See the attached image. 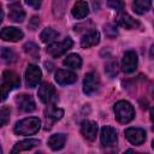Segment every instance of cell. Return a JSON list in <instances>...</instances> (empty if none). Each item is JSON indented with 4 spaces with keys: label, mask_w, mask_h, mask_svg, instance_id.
Listing matches in <instances>:
<instances>
[{
    "label": "cell",
    "mask_w": 154,
    "mask_h": 154,
    "mask_svg": "<svg viewBox=\"0 0 154 154\" xmlns=\"http://www.w3.org/2000/svg\"><path fill=\"white\" fill-rule=\"evenodd\" d=\"M37 95H38L40 100L46 105H54L58 101V94L55 91V88L48 82L42 83L40 85Z\"/></svg>",
    "instance_id": "cell-4"
},
{
    "label": "cell",
    "mask_w": 154,
    "mask_h": 154,
    "mask_svg": "<svg viewBox=\"0 0 154 154\" xmlns=\"http://www.w3.org/2000/svg\"><path fill=\"white\" fill-rule=\"evenodd\" d=\"M101 144L103 147H113L117 144V131L112 126H103L101 129V135H100Z\"/></svg>",
    "instance_id": "cell-8"
},
{
    "label": "cell",
    "mask_w": 154,
    "mask_h": 154,
    "mask_svg": "<svg viewBox=\"0 0 154 154\" xmlns=\"http://www.w3.org/2000/svg\"><path fill=\"white\" fill-rule=\"evenodd\" d=\"M64 116V111L61 108H58V107H54L53 105H49L48 108H46L45 111V117H46V120L51 122V124L53 122H57L59 119H61Z\"/></svg>",
    "instance_id": "cell-19"
},
{
    "label": "cell",
    "mask_w": 154,
    "mask_h": 154,
    "mask_svg": "<svg viewBox=\"0 0 154 154\" xmlns=\"http://www.w3.org/2000/svg\"><path fill=\"white\" fill-rule=\"evenodd\" d=\"M23 48H24V52H25L26 54L31 55L32 58L36 59V58L38 57V47H37L34 42H26Z\"/></svg>",
    "instance_id": "cell-25"
},
{
    "label": "cell",
    "mask_w": 154,
    "mask_h": 154,
    "mask_svg": "<svg viewBox=\"0 0 154 154\" xmlns=\"http://www.w3.org/2000/svg\"><path fill=\"white\" fill-rule=\"evenodd\" d=\"M150 57L152 58H154V45L152 46V48H150Z\"/></svg>",
    "instance_id": "cell-34"
},
{
    "label": "cell",
    "mask_w": 154,
    "mask_h": 154,
    "mask_svg": "<svg viewBox=\"0 0 154 154\" xmlns=\"http://www.w3.org/2000/svg\"><path fill=\"white\" fill-rule=\"evenodd\" d=\"M107 5L118 12L123 11V8H124V1L123 0H107Z\"/></svg>",
    "instance_id": "cell-29"
},
{
    "label": "cell",
    "mask_w": 154,
    "mask_h": 154,
    "mask_svg": "<svg viewBox=\"0 0 154 154\" xmlns=\"http://www.w3.org/2000/svg\"><path fill=\"white\" fill-rule=\"evenodd\" d=\"M24 36L23 31L18 28L14 26H5L1 30V38L4 41H12V42H17L19 40H22Z\"/></svg>",
    "instance_id": "cell-14"
},
{
    "label": "cell",
    "mask_w": 154,
    "mask_h": 154,
    "mask_svg": "<svg viewBox=\"0 0 154 154\" xmlns=\"http://www.w3.org/2000/svg\"><path fill=\"white\" fill-rule=\"evenodd\" d=\"M137 67V54L134 51L125 52L122 60V69L125 73H131Z\"/></svg>",
    "instance_id": "cell-9"
},
{
    "label": "cell",
    "mask_w": 154,
    "mask_h": 154,
    "mask_svg": "<svg viewBox=\"0 0 154 154\" xmlns=\"http://www.w3.org/2000/svg\"><path fill=\"white\" fill-rule=\"evenodd\" d=\"M81 134L87 141H94L97 135V124L93 120H84L81 124Z\"/></svg>",
    "instance_id": "cell-12"
},
{
    "label": "cell",
    "mask_w": 154,
    "mask_h": 154,
    "mask_svg": "<svg viewBox=\"0 0 154 154\" xmlns=\"http://www.w3.org/2000/svg\"><path fill=\"white\" fill-rule=\"evenodd\" d=\"M16 103L24 112H32L36 108V103H35L32 96L31 95H26V94L17 95L16 96Z\"/></svg>",
    "instance_id": "cell-13"
},
{
    "label": "cell",
    "mask_w": 154,
    "mask_h": 154,
    "mask_svg": "<svg viewBox=\"0 0 154 154\" xmlns=\"http://www.w3.org/2000/svg\"><path fill=\"white\" fill-rule=\"evenodd\" d=\"M100 42V34L96 30H93L88 34H85L81 38V46L82 48H89L93 46H96Z\"/></svg>",
    "instance_id": "cell-17"
},
{
    "label": "cell",
    "mask_w": 154,
    "mask_h": 154,
    "mask_svg": "<svg viewBox=\"0 0 154 154\" xmlns=\"http://www.w3.org/2000/svg\"><path fill=\"white\" fill-rule=\"evenodd\" d=\"M63 64L70 69H79L82 66V58L76 53H72L64 59Z\"/></svg>",
    "instance_id": "cell-22"
},
{
    "label": "cell",
    "mask_w": 154,
    "mask_h": 154,
    "mask_svg": "<svg viewBox=\"0 0 154 154\" xmlns=\"http://www.w3.org/2000/svg\"><path fill=\"white\" fill-rule=\"evenodd\" d=\"M152 6V0H135L132 4L134 11L138 14L146 13Z\"/></svg>",
    "instance_id": "cell-23"
},
{
    "label": "cell",
    "mask_w": 154,
    "mask_h": 154,
    "mask_svg": "<svg viewBox=\"0 0 154 154\" xmlns=\"http://www.w3.org/2000/svg\"><path fill=\"white\" fill-rule=\"evenodd\" d=\"M25 2H26V4H28L30 7H32V8L37 10V8L41 6L42 0H25Z\"/></svg>",
    "instance_id": "cell-31"
},
{
    "label": "cell",
    "mask_w": 154,
    "mask_h": 154,
    "mask_svg": "<svg viewBox=\"0 0 154 154\" xmlns=\"http://www.w3.org/2000/svg\"><path fill=\"white\" fill-rule=\"evenodd\" d=\"M55 81L60 85H66V84H72L77 81V76L69 70H58L55 72Z\"/></svg>",
    "instance_id": "cell-15"
},
{
    "label": "cell",
    "mask_w": 154,
    "mask_h": 154,
    "mask_svg": "<svg viewBox=\"0 0 154 154\" xmlns=\"http://www.w3.org/2000/svg\"><path fill=\"white\" fill-rule=\"evenodd\" d=\"M10 120V108L6 106H2L1 111H0V122H1V126L6 125L7 122Z\"/></svg>",
    "instance_id": "cell-27"
},
{
    "label": "cell",
    "mask_w": 154,
    "mask_h": 154,
    "mask_svg": "<svg viewBox=\"0 0 154 154\" xmlns=\"http://www.w3.org/2000/svg\"><path fill=\"white\" fill-rule=\"evenodd\" d=\"M40 128H41V120L36 117H29L17 122L13 130L17 135L28 136V135H35L40 130Z\"/></svg>",
    "instance_id": "cell-1"
},
{
    "label": "cell",
    "mask_w": 154,
    "mask_h": 154,
    "mask_svg": "<svg viewBox=\"0 0 154 154\" xmlns=\"http://www.w3.org/2000/svg\"><path fill=\"white\" fill-rule=\"evenodd\" d=\"M105 71H106V73H107L111 78H113L114 76H117V73H118V65H117V63H114V61L109 63V64L105 67Z\"/></svg>",
    "instance_id": "cell-28"
},
{
    "label": "cell",
    "mask_w": 154,
    "mask_h": 154,
    "mask_svg": "<svg viewBox=\"0 0 154 154\" xmlns=\"http://www.w3.org/2000/svg\"><path fill=\"white\" fill-rule=\"evenodd\" d=\"M116 22L119 26L122 28H125V29H136L140 26V22L136 20L135 18H132L129 13L124 12V11H120L118 12V16L116 18Z\"/></svg>",
    "instance_id": "cell-11"
},
{
    "label": "cell",
    "mask_w": 154,
    "mask_h": 154,
    "mask_svg": "<svg viewBox=\"0 0 154 154\" xmlns=\"http://www.w3.org/2000/svg\"><path fill=\"white\" fill-rule=\"evenodd\" d=\"M20 84L19 76L10 70H6L2 72L1 77V100H5L11 90L18 88Z\"/></svg>",
    "instance_id": "cell-3"
},
{
    "label": "cell",
    "mask_w": 154,
    "mask_h": 154,
    "mask_svg": "<svg viewBox=\"0 0 154 154\" xmlns=\"http://www.w3.org/2000/svg\"><path fill=\"white\" fill-rule=\"evenodd\" d=\"M8 17L12 22L20 23L25 18V12L19 2H13L8 6Z\"/></svg>",
    "instance_id": "cell-16"
},
{
    "label": "cell",
    "mask_w": 154,
    "mask_h": 154,
    "mask_svg": "<svg viewBox=\"0 0 154 154\" xmlns=\"http://www.w3.org/2000/svg\"><path fill=\"white\" fill-rule=\"evenodd\" d=\"M1 58L4 60H6V61H12V60H14L16 54L13 53L12 49H10L7 47H2V49H1Z\"/></svg>",
    "instance_id": "cell-26"
},
{
    "label": "cell",
    "mask_w": 154,
    "mask_h": 154,
    "mask_svg": "<svg viewBox=\"0 0 154 154\" xmlns=\"http://www.w3.org/2000/svg\"><path fill=\"white\" fill-rule=\"evenodd\" d=\"M40 144V141L38 140H24V141H19L14 144V147L12 148L11 153H19V152H23V150H29L36 146Z\"/></svg>",
    "instance_id": "cell-20"
},
{
    "label": "cell",
    "mask_w": 154,
    "mask_h": 154,
    "mask_svg": "<svg viewBox=\"0 0 154 154\" xmlns=\"http://www.w3.org/2000/svg\"><path fill=\"white\" fill-rule=\"evenodd\" d=\"M72 45H73L72 40L70 37H66L60 42H54V43L49 45L47 48V53L54 58H58V57L63 55L64 53H66L72 47Z\"/></svg>",
    "instance_id": "cell-6"
},
{
    "label": "cell",
    "mask_w": 154,
    "mask_h": 154,
    "mask_svg": "<svg viewBox=\"0 0 154 154\" xmlns=\"http://www.w3.org/2000/svg\"><path fill=\"white\" fill-rule=\"evenodd\" d=\"M66 142V136L64 134H55V135H52L48 140V146L51 147V149L53 150H59L64 147Z\"/></svg>",
    "instance_id": "cell-21"
},
{
    "label": "cell",
    "mask_w": 154,
    "mask_h": 154,
    "mask_svg": "<svg viewBox=\"0 0 154 154\" xmlns=\"http://www.w3.org/2000/svg\"><path fill=\"white\" fill-rule=\"evenodd\" d=\"M42 78V72L40 67L35 64H29L25 70V82L29 88H35L38 85Z\"/></svg>",
    "instance_id": "cell-5"
},
{
    "label": "cell",
    "mask_w": 154,
    "mask_h": 154,
    "mask_svg": "<svg viewBox=\"0 0 154 154\" xmlns=\"http://www.w3.org/2000/svg\"><path fill=\"white\" fill-rule=\"evenodd\" d=\"M153 95H154V94H153Z\"/></svg>",
    "instance_id": "cell-37"
},
{
    "label": "cell",
    "mask_w": 154,
    "mask_h": 154,
    "mask_svg": "<svg viewBox=\"0 0 154 154\" xmlns=\"http://www.w3.org/2000/svg\"><path fill=\"white\" fill-rule=\"evenodd\" d=\"M58 36H59V32H58L57 30H54V29H52V28H46V29H43V31L41 32L40 38H41V41L45 42V43H52Z\"/></svg>",
    "instance_id": "cell-24"
},
{
    "label": "cell",
    "mask_w": 154,
    "mask_h": 154,
    "mask_svg": "<svg viewBox=\"0 0 154 154\" xmlns=\"http://www.w3.org/2000/svg\"><path fill=\"white\" fill-rule=\"evenodd\" d=\"M153 130H154V126H153Z\"/></svg>",
    "instance_id": "cell-36"
},
{
    "label": "cell",
    "mask_w": 154,
    "mask_h": 154,
    "mask_svg": "<svg viewBox=\"0 0 154 154\" xmlns=\"http://www.w3.org/2000/svg\"><path fill=\"white\" fill-rule=\"evenodd\" d=\"M38 24H40V19H38L37 17H32L31 20H30V23H29V26H30L32 30H35V29L38 26Z\"/></svg>",
    "instance_id": "cell-32"
},
{
    "label": "cell",
    "mask_w": 154,
    "mask_h": 154,
    "mask_svg": "<svg viewBox=\"0 0 154 154\" xmlns=\"http://www.w3.org/2000/svg\"><path fill=\"white\" fill-rule=\"evenodd\" d=\"M105 32H106V35H107L108 37H114V36H117V30H116V28L112 26V25H109V24L105 26Z\"/></svg>",
    "instance_id": "cell-30"
},
{
    "label": "cell",
    "mask_w": 154,
    "mask_h": 154,
    "mask_svg": "<svg viewBox=\"0 0 154 154\" xmlns=\"http://www.w3.org/2000/svg\"><path fill=\"white\" fill-rule=\"evenodd\" d=\"M125 137L130 143L138 146L146 141V132L143 129L140 128H129L125 130Z\"/></svg>",
    "instance_id": "cell-10"
},
{
    "label": "cell",
    "mask_w": 154,
    "mask_h": 154,
    "mask_svg": "<svg viewBox=\"0 0 154 154\" xmlns=\"http://www.w3.org/2000/svg\"><path fill=\"white\" fill-rule=\"evenodd\" d=\"M100 87V78L95 72H89L83 79V91L87 95L94 94Z\"/></svg>",
    "instance_id": "cell-7"
},
{
    "label": "cell",
    "mask_w": 154,
    "mask_h": 154,
    "mask_svg": "<svg viewBox=\"0 0 154 154\" xmlns=\"http://www.w3.org/2000/svg\"><path fill=\"white\" fill-rule=\"evenodd\" d=\"M150 119L154 122V106L150 108Z\"/></svg>",
    "instance_id": "cell-33"
},
{
    "label": "cell",
    "mask_w": 154,
    "mask_h": 154,
    "mask_svg": "<svg viewBox=\"0 0 154 154\" xmlns=\"http://www.w3.org/2000/svg\"><path fill=\"white\" fill-rule=\"evenodd\" d=\"M152 147H153V149H154V140H153V142H152Z\"/></svg>",
    "instance_id": "cell-35"
},
{
    "label": "cell",
    "mask_w": 154,
    "mask_h": 154,
    "mask_svg": "<svg viewBox=\"0 0 154 154\" xmlns=\"http://www.w3.org/2000/svg\"><path fill=\"white\" fill-rule=\"evenodd\" d=\"M89 13V6L84 0H78L72 7V16L77 19H82L87 17Z\"/></svg>",
    "instance_id": "cell-18"
},
{
    "label": "cell",
    "mask_w": 154,
    "mask_h": 154,
    "mask_svg": "<svg viewBox=\"0 0 154 154\" xmlns=\"http://www.w3.org/2000/svg\"><path fill=\"white\" fill-rule=\"evenodd\" d=\"M113 109H114L116 119L122 124H126L135 118V109L129 101L120 100L116 102Z\"/></svg>",
    "instance_id": "cell-2"
}]
</instances>
